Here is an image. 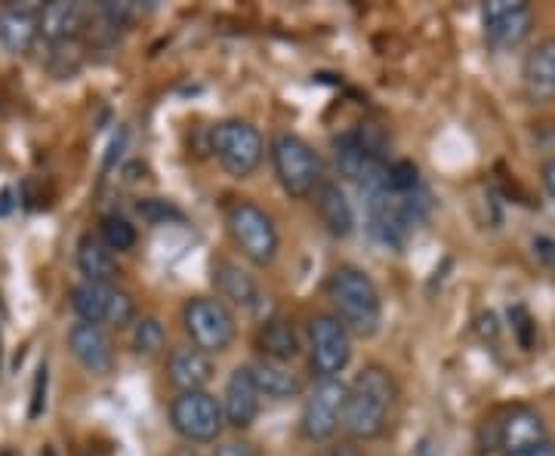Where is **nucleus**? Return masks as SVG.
Masks as SVG:
<instances>
[{
	"instance_id": "dca6fc26",
	"label": "nucleus",
	"mask_w": 555,
	"mask_h": 456,
	"mask_svg": "<svg viewBox=\"0 0 555 456\" xmlns=\"http://www.w3.org/2000/svg\"><path fill=\"white\" fill-rule=\"evenodd\" d=\"M543 441H550L546 438V422L531 407H513L506 417L496 422V444L509 456L531 451Z\"/></svg>"
},
{
	"instance_id": "f257e3e1",
	"label": "nucleus",
	"mask_w": 555,
	"mask_h": 456,
	"mask_svg": "<svg viewBox=\"0 0 555 456\" xmlns=\"http://www.w3.org/2000/svg\"><path fill=\"white\" fill-rule=\"evenodd\" d=\"M396 377L383 364H367L349 386L343 432L352 441H374L386 432L389 414L396 407Z\"/></svg>"
},
{
	"instance_id": "4be33fe9",
	"label": "nucleus",
	"mask_w": 555,
	"mask_h": 456,
	"mask_svg": "<svg viewBox=\"0 0 555 456\" xmlns=\"http://www.w3.org/2000/svg\"><path fill=\"white\" fill-rule=\"evenodd\" d=\"M78 269L83 281L90 284H115L118 278V259L102 244V238L83 235L78 240Z\"/></svg>"
},
{
	"instance_id": "72a5a7b5",
	"label": "nucleus",
	"mask_w": 555,
	"mask_h": 456,
	"mask_svg": "<svg viewBox=\"0 0 555 456\" xmlns=\"http://www.w3.org/2000/svg\"><path fill=\"white\" fill-rule=\"evenodd\" d=\"M513 456H555V444L553 441H543V444H537L531 451H521V454H513Z\"/></svg>"
},
{
	"instance_id": "423d86ee",
	"label": "nucleus",
	"mask_w": 555,
	"mask_h": 456,
	"mask_svg": "<svg viewBox=\"0 0 555 456\" xmlns=\"http://www.w3.org/2000/svg\"><path fill=\"white\" fill-rule=\"evenodd\" d=\"M182 327L192 339V346H198L207 355L225 352L238 337V321L232 315V309L217 297L189 299L182 309Z\"/></svg>"
},
{
	"instance_id": "412c9836",
	"label": "nucleus",
	"mask_w": 555,
	"mask_h": 456,
	"mask_svg": "<svg viewBox=\"0 0 555 456\" xmlns=\"http://www.w3.org/2000/svg\"><path fill=\"white\" fill-rule=\"evenodd\" d=\"M257 346L266 361H278V364H291L299 355L297 330L284 317H269L259 324Z\"/></svg>"
},
{
	"instance_id": "7c9ffc66",
	"label": "nucleus",
	"mask_w": 555,
	"mask_h": 456,
	"mask_svg": "<svg viewBox=\"0 0 555 456\" xmlns=\"http://www.w3.org/2000/svg\"><path fill=\"white\" fill-rule=\"evenodd\" d=\"M318 456H361V451L356 447V441H339V444H327V447H321Z\"/></svg>"
},
{
	"instance_id": "20e7f679",
	"label": "nucleus",
	"mask_w": 555,
	"mask_h": 456,
	"mask_svg": "<svg viewBox=\"0 0 555 456\" xmlns=\"http://www.w3.org/2000/svg\"><path fill=\"white\" fill-rule=\"evenodd\" d=\"M229 235L241 250V257L247 259L257 269H269L278 259L281 250V235H278L275 219L269 217L254 200H238L229 207L225 213Z\"/></svg>"
},
{
	"instance_id": "cd10ccee",
	"label": "nucleus",
	"mask_w": 555,
	"mask_h": 456,
	"mask_svg": "<svg viewBox=\"0 0 555 456\" xmlns=\"http://www.w3.org/2000/svg\"><path fill=\"white\" fill-rule=\"evenodd\" d=\"M47 407V364L38 367V379H35V392H31V407H28V417L38 419Z\"/></svg>"
},
{
	"instance_id": "473e14b6",
	"label": "nucleus",
	"mask_w": 555,
	"mask_h": 456,
	"mask_svg": "<svg viewBox=\"0 0 555 456\" xmlns=\"http://www.w3.org/2000/svg\"><path fill=\"white\" fill-rule=\"evenodd\" d=\"M540 179H543V188H546V195L555 200V158L543 160V167H540Z\"/></svg>"
},
{
	"instance_id": "f704fd0d",
	"label": "nucleus",
	"mask_w": 555,
	"mask_h": 456,
	"mask_svg": "<svg viewBox=\"0 0 555 456\" xmlns=\"http://www.w3.org/2000/svg\"><path fill=\"white\" fill-rule=\"evenodd\" d=\"M16 195H13V192H10V188H7V192H0V217H7V213H10V210H13V207H16Z\"/></svg>"
},
{
	"instance_id": "bb28decb",
	"label": "nucleus",
	"mask_w": 555,
	"mask_h": 456,
	"mask_svg": "<svg viewBox=\"0 0 555 456\" xmlns=\"http://www.w3.org/2000/svg\"><path fill=\"white\" fill-rule=\"evenodd\" d=\"M137 213L149 225H167V222H179L182 219V210L173 207L170 200H160V198H145L137 204Z\"/></svg>"
},
{
	"instance_id": "aec40b11",
	"label": "nucleus",
	"mask_w": 555,
	"mask_h": 456,
	"mask_svg": "<svg viewBox=\"0 0 555 456\" xmlns=\"http://www.w3.org/2000/svg\"><path fill=\"white\" fill-rule=\"evenodd\" d=\"M250 374H254V382H257L262 398L287 401V398L302 395V379H299V374L291 370V364H278V361L259 357V361L250 364Z\"/></svg>"
},
{
	"instance_id": "2eb2a0df",
	"label": "nucleus",
	"mask_w": 555,
	"mask_h": 456,
	"mask_svg": "<svg viewBox=\"0 0 555 456\" xmlns=\"http://www.w3.org/2000/svg\"><path fill=\"white\" fill-rule=\"evenodd\" d=\"M214 374H217L214 355L201 352L198 346H179L167 357V379L179 392H207Z\"/></svg>"
},
{
	"instance_id": "c756f323",
	"label": "nucleus",
	"mask_w": 555,
	"mask_h": 456,
	"mask_svg": "<svg viewBox=\"0 0 555 456\" xmlns=\"http://www.w3.org/2000/svg\"><path fill=\"white\" fill-rule=\"evenodd\" d=\"M509 317H513V324H516V334L518 339H521V346L528 349V346H531V337H528V330H531V317H528V312H525L521 305L509 309Z\"/></svg>"
},
{
	"instance_id": "393cba45",
	"label": "nucleus",
	"mask_w": 555,
	"mask_h": 456,
	"mask_svg": "<svg viewBox=\"0 0 555 456\" xmlns=\"http://www.w3.org/2000/svg\"><path fill=\"white\" fill-rule=\"evenodd\" d=\"M137 225L130 219L118 217V213H108L102 219V244L112 250V253H127L137 247Z\"/></svg>"
},
{
	"instance_id": "a211bd4d",
	"label": "nucleus",
	"mask_w": 555,
	"mask_h": 456,
	"mask_svg": "<svg viewBox=\"0 0 555 456\" xmlns=\"http://www.w3.org/2000/svg\"><path fill=\"white\" fill-rule=\"evenodd\" d=\"M43 6H10L0 13V43L10 53H28L40 35Z\"/></svg>"
},
{
	"instance_id": "7ed1b4c3",
	"label": "nucleus",
	"mask_w": 555,
	"mask_h": 456,
	"mask_svg": "<svg viewBox=\"0 0 555 456\" xmlns=\"http://www.w3.org/2000/svg\"><path fill=\"white\" fill-rule=\"evenodd\" d=\"M272 170L291 198H309L324 182V164L321 155L297 133H278L272 140Z\"/></svg>"
},
{
	"instance_id": "39448f33",
	"label": "nucleus",
	"mask_w": 555,
	"mask_h": 456,
	"mask_svg": "<svg viewBox=\"0 0 555 456\" xmlns=\"http://www.w3.org/2000/svg\"><path fill=\"white\" fill-rule=\"evenodd\" d=\"M210 152L217 164L232 179H250L262 164L266 155V142L262 133L250 120H219L217 127L210 130Z\"/></svg>"
},
{
	"instance_id": "f8f14e48",
	"label": "nucleus",
	"mask_w": 555,
	"mask_h": 456,
	"mask_svg": "<svg viewBox=\"0 0 555 456\" xmlns=\"http://www.w3.org/2000/svg\"><path fill=\"white\" fill-rule=\"evenodd\" d=\"M259 407H262V395H259L250 367H238L229 377L225 392H222V417H225V426H232L235 432L250 429L257 422Z\"/></svg>"
},
{
	"instance_id": "4468645a",
	"label": "nucleus",
	"mask_w": 555,
	"mask_h": 456,
	"mask_svg": "<svg viewBox=\"0 0 555 456\" xmlns=\"http://www.w3.org/2000/svg\"><path fill=\"white\" fill-rule=\"evenodd\" d=\"M68 349L78 361L80 367L93 377H105L112 374L115 367V349H112V339L105 337V330L96 324H87L80 321L68 330Z\"/></svg>"
},
{
	"instance_id": "c85d7f7f",
	"label": "nucleus",
	"mask_w": 555,
	"mask_h": 456,
	"mask_svg": "<svg viewBox=\"0 0 555 456\" xmlns=\"http://www.w3.org/2000/svg\"><path fill=\"white\" fill-rule=\"evenodd\" d=\"M214 456H262L257 444L244 441V438H235V441H222L214 447Z\"/></svg>"
},
{
	"instance_id": "c9c22d12",
	"label": "nucleus",
	"mask_w": 555,
	"mask_h": 456,
	"mask_svg": "<svg viewBox=\"0 0 555 456\" xmlns=\"http://www.w3.org/2000/svg\"><path fill=\"white\" fill-rule=\"evenodd\" d=\"M40 456H56V454H53V451H50V447H47V451H43V454H40Z\"/></svg>"
},
{
	"instance_id": "a878e982",
	"label": "nucleus",
	"mask_w": 555,
	"mask_h": 456,
	"mask_svg": "<svg viewBox=\"0 0 555 456\" xmlns=\"http://www.w3.org/2000/svg\"><path fill=\"white\" fill-rule=\"evenodd\" d=\"M389 188L392 195H411L416 188H423V179H420V167L414 160H396L392 170H389Z\"/></svg>"
},
{
	"instance_id": "f03ea898",
	"label": "nucleus",
	"mask_w": 555,
	"mask_h": 456,
	"mask_svg": "<svg viewBox=\"0 0 555 456\" xmlns=\"http://www.w3.org/2000/svg\"><path fill=\"white\" fill-rule=\"evenodd\" d=\"M327 299L334 317L352 337H374L383 324V299L374 278L358 265H339L327 278Z\"/></svg>"
},
{
	"instance_id": "1a4fd4ad",
	"label": "nucleus",
	"mask_w": 555,
	"mask_h": 456,
	"mask_svg": "<svg viewBox=\"0 0 555 456\" xmlns=\"http://www.w3.org/2000/svg\"><path fill=\"white\" fill-rule=\"evenodd\" d=\"M346 398H349V386L339 377L318 379L315 392L306 398L302 419H299L302 438H309L312 444H327L337 435L343 414H346Z\"/></svg>"
},
{
	"instance_id": "0eeeda50",
	"label": "nucleus",
	"mask_w": 555,
	"mask_h": 456,
	"mask_svg": "<svg viewBox=\"0 0 555 456\" xmlns=\"http://www.w3.org/2000/svg\"><path fill=\"white\" fill-rule=\"evenodd\" d=\"M170 426L189 444H214L225 426L222 401L210 392H179L170 404Z\"/></svg>"
},
{
	"instance_id": "9d476101",
	"label": "nucleus",
	"mask_w": 555,
	"mask_h": 456,
	"mask_svg": "<svg viewBox=\"0 0 555 456\" xmlns=\"http://www.w3.org/2000/svg\"><path fill=\"white\" fill-rule=\"evenodd\" d=\"M309 352L321 379H337L352 361V334L334 315H315L309 321Z\"/></svg>"
},
{
	"instance_id": "f3484780",
	"label": "nucleus",
	"mask_w": 555,
	"mask_h": 456,
	"mask_svg": "<svg viewBox=\"0 0 555 456\" xmlns=\"http://www.w3.org/2000/svg\"><path fill=\"white\" fill-rule=\"evenodd\" d=\"M318 217L324 222V229L334 238H349L356 232V210L352 200L346 198V192L339 188L337 182H321V188L315 192Z\"/></svg>"
},
{
	"instance_id": "2f4dec72",
	"label": "nucleus",
	"mask_w": 555,
	"mask_h": 456,
	"mask_svg": "<svg viewBox=\"0 0 555 456\" xmlns=\"http://www.w3.org/2000/svg\"><path fill=\"white\" fill-rule=\"evenodd\" d=\"M534 253L543 259L546 265H555V240L543 238V235H540V238H534Z\"/></svg>"
},
{
	"instance_id": "9b49d317",
	"label": "nucleus",
	"mask_w": 555,
	"mask_h": 456,
	"mask_svg": "<svg viewBox=\"0 0 555 456\" xmlns=\"http://www.w3.org/2000/svg\"><path fill=\"white\" fill-rule=\"evenodd\" d=\"M481 19H485V38L500 53L516 50L534 28L531 3L525 0H488L481 6Z\"/></svg>"
},
{
	"instance_id": "6ab92c4d",
	"label": "nucleus",
	"mask_w": 555,
	"mask_h": 456,
	"mask_svg": "<svg viewBox=\"0 0 555 456\" xmlns=\"http://www.w3.org/2000/svg\"><path fill=\"white\" fill-rule=\"evenodd\" d=\"M214 284H217V294L222 297V302H232V305L250 309V312L259 309V302H262L254 275H247L235 262H225V259L217 262L214 265Z\"/></svg>"
},
{
	"instance_id": "ddd939ff",
	"label": "nucleus",
	"mask_w": 555,
	"mask_h": 456,
	"mask_svg": "<svg viewBox=\"0 0 555 456\" xmlns=\"http://www.w3.org/2000/svg\"><path fill=\"white\" fill-rule=\"evenodd\" d=\"M521 90L531 105L555 102V38L540 40L521 62Z\"/></svg>"
},
{
	"instance_id": "6e6552de",
	"label": "nucleus",
	"mask_w": 555,
	"mask_h": 456,
	"mask_svg": "<svg viewBox=\"0 0 555 456\" xmlns=\"http://www.w3.org/2000/svg\"><path fill=\"white\" fill-rule=\"evenodd\" d=\"M72 309L78 312L80 321L87 324H112V327H127L137 317V302L127 290L115 284H90L83 281L72 290Z\"/></svg>"
},
{
	"instance_id": "b1692460",
	"label": "nucleus",
	"mask_w": 555,
	"mask_h": 456,
	"mask_svg": "<svg viewBox=\"0 0 555 456\" xmlns=\"http://www.w3.org/2000/svg\"><path fill=\"white\" fill-rule=\"evenodd\" d=\"M133 352L142 357H155L164 352V346H167V330H164V324H160L158 317H139L137 324H133Z\"/></svg>"
},
{
	"instance_id": "5701e85b",
	"label": "nucleus",
	"mask_w": 555,
	"mask_h": 456,
	"mask_svg": "<svg viewBox=\"0 0 555 456\" xmlns=\"http://www.w3.org/2000/svg\"><path fill=\"white\" fill-rule=\"evenodd\" d=\"M83 19H87V10L78 3H50L40 13V31H43V38L62 43V40H72L75 35H80Z\"/></svg>"
}]
</instances>
